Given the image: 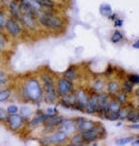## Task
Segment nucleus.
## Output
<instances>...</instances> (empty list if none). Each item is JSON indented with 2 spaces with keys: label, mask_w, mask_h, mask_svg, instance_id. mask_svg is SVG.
Returning a JSON list of instances; mask_svg holds the SVG:
<instances>
[{
  "label": "nucleus",
  "mask_w": 139,
  "mask_h": 146,
  "mask_svg": "<svg viewBox=\"0 0 139 146\" xmlns=\"http://www.w3.org/2000/svg\"><path fill=\"white\" fill-rule=\"evenodd\" d=\"M19 94L25 103L40 104L43 101V88L40 78L33 76L25 78L19 86Z\"/></svg>",
  "instance_id": "f257e3e1"
},
{
  "label": "nucleus",
  "mask_w": 139,
  "mask_h": 146,
  "mask_svg": "<svg viewBox=\"0 0 139 146\" xmlns=\"http://www.w3.org/2000/svg\"><path fill=\"white\" fill-rule=\"evenodd\" d=\"M37 22L41 28H45L48 31L60 33L66 28V21L61 16H57L54 11L41 12L37 16Z\"/></svg>",
  "instance_id": "f03ea898"
},
{
  "label": "nucleus",
  "mask_w": 139,
  "mask_h": 146,
  "mask_svg": "<svg viewBox=\"0 0 139 146\" xmlns=\"http://www.w3.org/2000/svg\"><path fill=\"white\" fill-rule=\"evenodd\" d=\"M39 78L43 88V102L47 104H58L60 97L57 92L55 79L51 72H42Z\"/></svg>",
  "instance_id": "7ed1b4c3"
},
{
  "label": "nucleus",
  "mask_w": 139,
  "mask_h": 146,
  "mask_svg": "<svg viewBox=\"0 0 139 146\" xmlns=\"http://www.w3.org/2000/svg\"><path fill=\"white\" fill-rule=\"evenodd\" d=\"M70 134L66 133L65 131L57 128L55 131H53L51 133H47V135L41 138V144L45 145H64L66 143H69Z\"/></svg>",
  "instance_id": "20e7f679"
},
{
  "label": "nucleus",
  "mask_w": 139,
  "mask_h": 146,
  "mask_svg": "<svg viewBox=\"0 0 139 146\" xmlns=\"http://www.w3.org/2000/svg\"><path fill=\"white\" fill-rule=\"evenodd\" d=\"M82 134L84 138V141H85V145H94V144H97V141L102 140V139H104L107 135V132L104 126L101 122H98V125L95 128L82 132Z\"/></svg>",
  "instance_id": "39448f33"
},
{
  "label": "nucleus",
  "mask_w": 139,
  "mask_h": 146,
  "mask_svg": "<svg viewBox=\"0 0 139 146\" xmlns=\"http://www.w3.org/2000/svg\"><path fill=\"white\" fill-rule=\"evenodd\" d=\"M24 29H25V28H24L23 23H22L21 21L16 19V18L9 17V18H7V21H6V24H5V31L12 38H18V37H21Z\"/></svg>",
  "instance_id": "423d86ee"
},
{
  "label": "nucleus",
  "mask_w": 139,
  "mask_h": 146,
  "mask_svg": "<svg viewBox=\"0 0 139 146\" xmlns=\"http://www.w3.org/2000/svg\"><path fill=\"white\" fill-rule=\"evenodd\" d=\"M55 86H57V92H58L59 97L72 94L76 89L74 82L70 80V79L65 78V77H59L58 79H55Z\"/></svg>",
  "instance_id": "0eeeda50"
},
{
  "label": "nucleus",
  "mask_w": 139,
  "mask_h": 146,
  "mask_svg": "<svg viewBox=\"0 0 139 146\" xmlns=\"http://www.w3.org/2000/svg\"><path fill=\"white\" fill-rule=\"evenodd\" d=\"M28 123V121L24 119L22 115L19 113H17V114H12L9 116V120H7V127H9V129L11 132H13V133H17V132H19L21 129H23V127L25 126Z\"/></svg>",
  "instance_id": "6e6552de"
},
{
  "label": "nucleus",
  "mask_w": 139,
  "mask_h": 146,
  "mask_svg": "<svg viewBox=\"0 0 139 146\" xmlns=\"http://www.w3.org/2000/svg\"><path fill=\"white\" fill-rule=\"evenodd\" d=\"M74 96H76V100H77L76 110L84 113V109H85V107L89 103L90 92L84 88H78V89H74Z\"/></svg>",
  "instance_id": "1a4fd4ad"
},
{
  "label": "nucleus",
  "mask_w": 139,
  "mask_h": 146,
  "mask_svg": "<svg viewBox=\"0 0 139 146\" xmlns=\"http://www.w3.org/2000/svg\"><path fill=\"white\" fill-rule=\"evenodd\" d=\"M64 120V116L61 115H54V116H47L45 120V123H43V128L46 133H51L54 129H57L59 125L61 123V121Z\"/></svg>",
  "instance_id": "9d476101"
},
{
  "label": "nucleus",
  "mask_w": 139,
  "mask_h": 146,
  "mask_svg": "<svg viewBox=\"0 0 139 146\" xmlns=\"http://www.w3.org/2000/svg\"><path fill=\"white\" fill-rule=\"evenodd\" d=\"M74 121H76V126H77L78 132H85L89 129H92L98 125V121L86 120L84 117H77V119H74Z\"/></svg>",
  "instance_id": "9b49d317"
},
{
  "label": "nucleus",
  "mask_w": 139,
  "mask_h": 146,
  "mask_svg": "<svg viewBox=\"0 0 139 146\" xmlns=\"http://www.w3.org/2000/svg\"><path fill=\"white\" fill-rule=\"evenodd\" d=\"M21 22L23 23L24 28L31 30V31H35V30H37L40 28V24L37 22V17L30 16V15H27V13H22Z\"/></svg>",
  "instance_id": "f8f14e48"
},
{
  "label": "nucleus",
  "mask_w": 139,
  "mask_h": 146,
  "mask_svg": "<svg viewBox=\"0 0 139 146\" xmlns=\"http://www.w3.org/2000/svg\"><path fill=\"white\" fill-rule=\"evenodd\" d=\"M120 91H121V83H120V80H118L115 78L108 79L106 85V92L110 97H115Z\"/></svg>",
  "instance_id": "ddd939ff"
},
{
  "label": "nucleus",
  "mask_w": 139,
  "mask_h": 146,
  "mask_svg": "<svg viewBox=\"0 0 139 146\" xmlns=\"http://www.w3.org/2000/svg\"><path fill=\"white\" fill-rule=\"evenodd\" d=\"M59 104L66 108V109H72V110H76L77 108V100H76V96H74V91L72 94L69 95H65L63 97H60V101H59Z\"/></svg>",
  "instance_id": "4468645a"
},
{
  "label": "nucleus",
  "mask_w": 139,
  "mask_h": 146,
  "mask_svg": "<svg viewBox=\"0 0 139 146\" xmlns=\"http://www.w3.org/2000/svg\"><path fill=\"white\" fill-rule=\"evenodd\" d=\"M46 117H47V116H46L45 111L37 110V111H36V113L33 115V116H31V119L28 121V123H27V125H28L29 127H31V128H36V127L43 126Z\"/></svg>",
  "instance_id": "2eb2a0df"
},
{
  "label": "nucleus",
  "mask_w": 139,
  "mask_h": 146,
  "mask_svg": "<svg viewBox=\"0 0 139 146\" xmlns=\"http://www.w3.org/2000/svg\"><path fill=\"white\" fill-rule=\"evenodd\" d=\"M58 128L65 131L66 133H69L70 135L73 134V133H76V132H78L74 119H65V117H64V120L61 121V123L59 125Z\"/></svg>",
  "instance_id": "dca6fc26"
},
{
  "label": "nucleus",
  "mask_w": 139,
  "mask_h": 146,
  "mask_svg": "<svg viewBox=\"0 0 139 146\" xmlns=\"http://www.w3.org/2000/svg\"><path fill=\"white\" fill-rule=\"evenodd\" d=\"M7 10H9V13L10 17L12 18H16V19L21 21V17H22V10H21V6L18 0H11L7 4Z\"/></svg>",
  "instance_id": "f3484780"
},
{
  "label": "nucleus",
  "mask_w": 139,
  "mask_h": 146,
  "mask_svg": "<svg viewBox=\"0 0 139 146\" xmlns=\"http://www.w3.org/2000/svg\"><path fill=\"white\" fill-rule=\"evenodd\" d=\"M106 85H107V78H95L91 82L90 89H91V92L100 94L106 91Z\"/></svg>",
  "instance_id": "a211bd4d"
},
{
  "label": "nucleus",
  "mask_w": 139,
  "mask_h": 146,
  "mask_svg": "<svg viewBox=\"0 0 139 146\" xmlns=\"http://www.w3.org/2000/svg\"><path fill=\"white\" fill-rule=\"evenodd\" d=\"M79 74H80V72H79V68H78V66L76 65H71L70 67L66 68V71L63 73V77L65 78H67L70 79V80H77L78 78H79Z\"/></svg>",
  "instance_id": "6ab92c4d"
},
{
  "label": "nucleus",
  "mask_w": 139,
  "mask_h": 146,
  "mask_svg": "<svg viewBox=\"0 0 139 146\" xmlns=\"http://www.w3.org/2000/svg\"><path fill=\"white\" fill-rule=\"evenodd\" d=\"M69 144L70 145H73V146H82V145H85V141H84V138L82 132H76L73 134L70 135L69 139Z\"/></svg>",
  "instance_id": "aec40b11"
},
{
  "label": "nucleus",
  "mask_w": 139,
  "mask_h": 146,
  "mask_svg": "<svg viewBox=\"0 0 139 146\" xmlns=\"http://www.w3.org/2000/svg\"><path fill=\"white\" fill-rule=\"evenodd\" d=\"M41 6L42 12H47V11H55V1L54 0H36Z\"/></svg>",
  "instance_id": "412c9836"
},
{
  "label": "nucleus",
  "mask_w": 139,
  "mask_h": 146,
  "mask_svg": "<svg viewBox=\"0 0 139 146\" xmlns=\"http://www.w3.org/2000/svg\"><path fill=\"white\" fill-rule=\"evenodd\" d=\"M19 114H21L27 121H29L30 119H31V116H33L34 114H33V108H31V106H30V103L23 104V106L19 108Z\"/></svg>",
  "instance_id": "4be33fe9"
},
{
  "label": "nucleus",
  "mask_w": 139,
  "mask_h": 146,
  "mask_svg": "<svg viewBox=\"0 0 139 146\" xmlns=\"http://www.w3.org/2000/svg\"><path fill=\"white\" fill-rule=\"evenodd\" d=\"M133 107V104L131 103H127V104H124L119 110V121H126L128 116V113L131 110V108Z\"/></svg>",
  "instance_id": "5701e85b"
},
{
  "label": "nucleus",
  "mask_w": 139,
  "mask_h": 146,
  "mask_svg": "<svg viewBox=\"0 0 139 146\" xmlns=\"http://www.w3.org/2000/svg\"><path fill=\"white\" fill-rule=\"evenodd\" d=\"M127 122L130 123H137L139 122V109L136 108L134 106L131 108V110L128 113V116H127Z\"/></svg>",
  "instance_id": "b1692460"
},
{
  "label": "nucleus",
  "mask_w": 139,
  "mask_h": 146,
  "mask_svg": "<svg viewBox=\"0 0 139 146\" xmlns=\"http://www.w3.org/2000/svg\"><path fill=\"white\" fill-rule=\"evenodd\" d=\"M98 11H100V13H101L102 17L109 18L113 15V9H112V6L109 4H102V5H100Z\"/></svg>",
  "instance_id": "393cba45"
},
{
  "label": "nucleus",
  "mask_w": 139,
  "mask_h": 146,
  "mask_svg": "<svg viewBox=\"0 0 139 146\" xmlns=\"http://www.w3.org/2000/svg\"><path fill=\"white\" fill-rule=\"evenodd\" d=\"M12 96V90L7 88H0V103H4L10 100Z\"/></svg>",
  "instance_id": "a878e982"
},
{
  "label": "nucleus",
  "mask_w": 139,
  "mask_h": 146,
  "mask_svg": "<svg viewBox=\"0 0 139 146\" xmlns=\"http://www.w3.org/2000/svg\"><path fill=\"white\" fill-rule=\"evenodd\" d=\"M121 90L125 91V92H127L128 95H132L134 91V85L131 82H128L127 79H125L124 82H121Z\"/></svg>",
  "instance_id": "bb28decb"
},
{
  "label": "nucleus",
  "mask_w": 139,
  "mask_h": 146,
  "mask_svg": "<svg viewBox=\"0 0 139 146\" xmlns=\"http://www.w3.org/2000/svg\"><path fill=\"white\" fill-rule=\"evenodd\" d=\"M115 98L121 103V104L124 106V104H127V103H130V95L127 94V92H125V91H120V92L115 96Z\"/></svg>",
  "instance_id": "cd10ccee"
},
{
  "label": "nucleus",
  "mask_w": 139,
  "mask_h": 146,
  "mask_svg": "<svg viewBox=\"0 0 139 146\" xmlns=\"http://www.w3.org/2000/svg\"><path fill=\"white\" fill-rule=\"evenodd\" d=\"M122 107V104L120 103L115 97H112V100L109 102V107H108V110H112V111H118L120 110V108Z\"/></svg>",
  "instance_id": "c85d7f7f"
},
{
  "label": "nucleus",
  "mask_w": 139,
  "mask_h": 146,
  "mask_svg": "<svg viewBox=\"0 0 139 146\" xmlns=\"http://www.w3.org/2000/svg\"><path fill=\"white\" fill-rule=\"evenodd\" d=\"M124 40V34L120 31V30L115 29L114 30V33L112 34V37H110V41L113 43H119V42H121Z\"/></svg>",
  "instance_id": "c756f323"
},
{
  "label": "nucleus",
  "mask_w": 139,
  "mask_h": 146,
  "mask_svg": "<svg viewBox=\"0 0 139 146\" xmlns=\"http://www.w3.org/2000/svg\"><path fill=\"white\" fill-rule=\"evenodd\" d=\"M104 120H108V121H112V122H115V121H119V113L118 111H112V110H108L104 116H103Z\"/></svg>",
  "instance_id": "7c9ffc66"
},
{
  "label": "nucleus",
  "mask_w": 139,
  "mask_h": 146,
  "mask_svg": "<svg viewBox=\"0 0 139 146\" xmlns=\"http://www.w3.org/2000/svg\"><path fill=\"white\" fill-rule=\"evenodd\" d=\"M9 74L6 73L5 70H0V88H6L9 84Z\"/></svg>",
  "instance_id": "2f4dec72"
},
{
  "label": "nucleus",
  "mask_w": 139,
  "mask_h": 146,
  "mask_svg": "<svg viewBox=\"0 0 139 146\" xmlns=\"http://www.w3.org/2000/svg\"><path fill=\"white\" fill-rule=\"evenodd\" d=\"M9 116H10V114L7 113V109L0 107V123H4V125L7 123Z\"/></svg>",
  "instance_id": "473e14b6"
},
{
  "label": "nucleus",
  "mask_w": 139,
  "mask_h": 146,
  "mask_svg": "<svg viewBox=\"0 0 139 146\" xmlns=\"http://www.w3.org/2000/svg\"><path fill=\"white\" fill-rule=\"evenodd\" d=\"M136 137H124V138H120V139H116L115 140V144L116 145H121V146H125V145H128L133 141V139Z\"/></svg>",
  "instance_id": "72a5a7b5"
},
{
  "label": "nucleus",
  "mask_w": 139,
  "mask_h": 146,
  "mask_svg": "<svg viewBox=\"0 0 139 146\" xmlns=\"http://www.w3.org/2000/svg\"><path fill=\"white\" fill-rule=\"evenodd\" d=\"M126 79H127L128 82H131L134 86L136 85H139V74H137V73H130V74H127V77H126Z\"/></svg>",
  "instance_id": "f704fd0d"
},
{
  "label": "nucleus",
  "mask_w": 139,
  "mask_h": 146,
  "mask_svg": "<svg viewBox=\"0 0 139 146\" xmlns=\"http://www.w3.org/2000/svg\"><path fill=\"white\" fill-rule=\"evenodd\" d=\"M7 15H6V12L0 9V29L5 30V24H6V21H7Z\"/></svg>",
  "instance_id": "c9c22d12"
},
{
  "label": "nucleus",
  "mask_w": 139,
  "mask_h": 146,
  "mask_svg": "<svg viewBox=\"0 0 139 146\" xmlns=\"http://www.w3.org/2000/svg\"><path fill=\"white\" fill-rule=\"evenodd\" d=\"M43 111L46 114V116H54V115L59 114L58 108H55V107H49V108H47L46 110H43Z\"/></svg>",
  "instance_id": "e433bc0d"
},
{
  "label": "nucleus",
  "mask_w": 139,
  "mask_h": 146,
  "mask_svg": "<svg viewBox=\"0 0 139 146\" xmlns=\"http://www.w3.org/2000/svg\"><path fill=\"white\" fill-rule=\"evenodd\" d=\"M7 113L10 114V115H12V114H17V113H19V107H18L17 104H10L7 108Z\"/></svg>",
  "instance_id": "4c0bfd02"
},
{
  "label": "nucleus",
  "mask_w": 139,
  "mask_h": 146,
  "mask_svg": "<svg viewBox=\"0 0 139 146\" xmlns=\"http://www.w3.org/2000/svg\"><path fill=\"white\" fill-rule=\"evenodd\" d=\"M6 44H7V40H6L5 37V35H0V52H3L5 49V47Z\"/></svg>",
  "instance_id": "58836bf2"
},
{
  "label": "nucleus",
  "mask_w": 139,
  "mask_h": 146,
  "mask_svg": "<svg viewBox=\"0 0 139 146\" xmlns=\"http://www.w3.org/2000/svg\"><path fill=\"white\" fill-rule=\"evenodd\" d=\"M122 24H124V19H121V18H116V19H114V25H115L116 28H120V27H122Z\"/></svg>",
  "instance_id": "ea45409f"
},
{
  "label": "nucleus",
  "mask_w": 139,
  "mask_h": 146,
  "mask_svg": "<svg viewBox=\"0 0 139 146\" xmlns=\"http://www.w3.org/2000/svg\"><path fill=\"white\" fill-rule=\"evenodd\" d=\"M128 128L130 129H134V131H139V122H137V123H130L128 126Z\"/></svg>",
  "instance_id": "a19ab883"
},
{
  "label": "nucleus",
  "mask_w": 139,
  "mask_h": 146,
  "mask_svg": "<svg viewBox=\"0 0 139 146\" xmlns=\"http://www.w3.org/2000/svg\"><path fill=\"white\" fill-rule=\"evenodd\" d=\"M132 47H133L134 49H139V38H138V40H136V41L133 42V44H132Z\"/></svg>",
  "instance_id": "79ce46f5"
},
{
  "label": "nucleus",
  "mask_w": 139,
  "mask_h": 146,
  "mask_svg": "<svg viewBox=\"0 0 139 146\" xmlns=\"http://www.w3.org/2000/svg\"><path fill=\"white\" fill-rule=\"evenodd\" d=\"M132 145H139V135H137L134 139H133V141L131 143Z\"/></svg>",
  "instance_id": "37998d69"
},
{
  "label": "nucleus",
  "mask_w": 139,
  "mask_h": 146,
  "mask_svg": "<svg viewBox=\"0 0 139 146\" xmlns=\"http://www.w3.org/2000/svg\"><path fill=\"white\" fill-rule=\"evenodd\" d=\"M133 95L136 97H139V85H137V88H134V91H133Z\"/></svg>",
  "instance_id": "c03bdc74"
},
{
  "label": "nucleus",
  "mask_w": 139,
  "mask_h": 146,
  "mask_svg": "<svg viewBox=\"0 0 139 146\" xmlns=\"http://www.w3.org/2000/svg\"><path fill=\"white\" fill-rule=\"evenodd\" d=\"M134 107L139 109V97H137V101H136V106Z\"/></svg>",
  "instance_id": "a18cd8bd"
},
{
  "label": "nucleus",
  "mask_w": 139,
  "mask_h": 146,
  "mask_svg": "<svg viewBox=\"0 0 139 146\" xmlns=\"http://www.w3.org/2000/svg\"><path fill=\"white\" fill-rule=\"evenodd\" d=\"M4 34V30L3 29H0V35H3Z\"/></svg>",
  "instance_id": "49530a36"
},
{
  "label": "nucleus",
  "mask_w": 139,
  "mask_h": 146,
  "mask_svg": "<svg viewBox=\"0 0 139 146\" xmlns=\"http://www.w3.org/2000/svg\"><path fill=\"white\" fill-rule=\"evenodd\" d=\"M54 1H55V0H54Z\"/></svg>",
  "instance_id": "de8ad7c7"
}]
</instances>
